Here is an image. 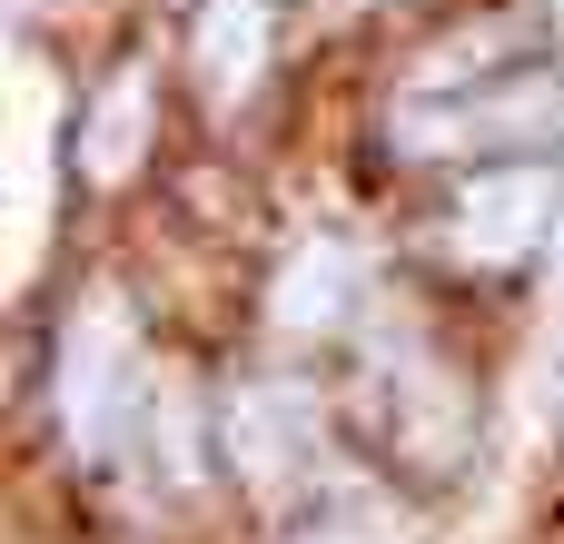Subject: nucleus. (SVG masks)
Returning a JSON list of instances; mask_svg holds the SVG:
<instances>
[{
    "instance_id": "nucleus-5",
    "label": "nucleus",
    "mask_w": 564,
    "mask_h": 544,
    "mask_svg": "<svg viewBox=\"0 0 564 544\" xmlns=\"http://www.w3.org/2000/svg\"><path fill=\"white\" fill-rule=\"evenodd\" d=\"M347 307H357V258H347L337 238H307V248L278 268V287H268L278 337H337Z\"/></svg>"
},
{
    "instance_id": "nucleus-4",
    "label": "nucleus",
    "mask_w": 564,
    "mask_h": 544,
    "mask_svg": "<svg viewBox=\"0 0 564 544\" xmlns=\"http://www.w3.org/2000/svg\"><path fill=\"white\" fill-rule=\"evenodd\" d=\"M268 40H278V0H198V20H188V59H198L208 109H238V99L258 89Z\"/></svg>"
},
{
    "instance_id": "nucleus-6",
    "label": "nucleus",
    "mask_w": 564,
    "mask_h": 544,
    "mask_svg": "<svg viewBox=\"0 0 564 544\" xmlns=\"http://www.w3.org/2000/svg\"><path fill=\"white\" fill-rule=\"evenodd\" d=\"M139 129H149V79H139V69H119V79L99 89L89 129H79V139H89V149H79V168H89V178H129V168H139Z\"/></svg>"
},
{
    "instance_id": "nucleus-3",
    "label": "nucleus",
    "mask_w": 564,
    "mask_h": 544,
    "mask_svg": "<svg viewBox=\"0 0 564 544\" xmlns=\"http://www.w3.org/2000/svg\"><path fill=\"white\" fill-rule=\"evenodd\" d=\"M545 218H555V178H545V168H486V178L456 198L446 248H456L466 268H516V258L545 238Z\"/></svg>"
},
{
    "instance_id": "nucleus-1",
    "label": "nucleus",
    "mask_w": 564,
    "mask_h": 544,
    "mask_svg": "<svg viewBox=\"0 0 564 544\" xmlns=\"http://www.w3.org/2000/svg\"><path fill=\"white\" fill-rule=\"evenodd\" d=\"M139 396H149L139 327H129V307L99 287V297L69 317V337H59V426H69V446H79V456H119L129 426H139Z\"/></svg>"
},
{
    "instance_id": "nucleus-2",
    "label": "nucleus",
    "mask_w": 564,
    "mask_h": 544,
    "mask_svg": "<svg viewBox=\"0 0 564 544\" xmlns=\"http://www.w3.org/2000/svg\"><path fill=\"white\" fill-rule=\"evenodd\" d=\"M564 129V89L535 69L516 89H416L397 109L406 149H496V139H555Z\"/></svg>"
}]
</instances>
